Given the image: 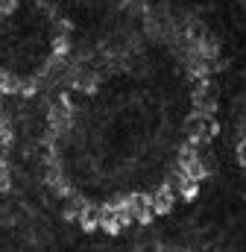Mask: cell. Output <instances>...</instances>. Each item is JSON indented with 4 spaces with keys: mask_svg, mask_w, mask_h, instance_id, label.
<instances>
[{
    "mask_svg": "<svg viewBox=\"0 0 246 252\" xmlns=\"http://www.w3.org/2000/svg\"><path fill=\"white\" fill-rule=\"evenodd\" d=\"M129 202H132V214H135V220H138L141 226H147V223L155 217V211H153V196L135 193V196H129Z\"/></svg>",
    "mask_w": 246,
    "mask_h": 252,
    "instance_id": "cell-1",
    "label": "cell"
},
{
    "mask_svg": "<svg viewBox=\"0 0 246 252\" xmlns=\"http://www.w3.org/2000/svg\"><path fill=\"white\" fill-rule=\"evenodd\" d=\"M176 202V193H173V185H161V188L153 193V211L155 214H167Z\"/></svg>",
    "mask_w": 246,
    "mask_h": 252,
    "instance_id": "cell-2",
    "label": "cell"
},
{
    "mask_svg": "<svg viewBox=\"0 0 246 252\" xmlns=\"http://www.w3.org/2000/svg\"><path fill=\"white\" fill-rule=\"evenodd\" d=\"M97 217H100V229H103L106 235H118L123 229L121 220H118V211H115V202H112V205H103V208L97 211Z\"/></svg>",
    "mask_w": 246,
    "mask_h": 252,
    "instance_id": "cell-3",
    "label": "cell"
},
{
    "mask_svg": "<svg viewBox=\"0 0 246 252\" xmlns=\"http://www.w3.org/2000/svg\"><path fill=\"white\" fill-rule=\"evenodd\" d=\"M182 173L184 176H190V179H196V182H202V179L208 176V167L193 156V158H182Z\"/></svg>",
    "mask_w": 246,
    "mask_h": 252,
    "instance_id": "cell-4",
    "label": "cell"
},
{
    "mask_svg": "<svg viewBox=\"0 0 246 252\" xmlns=\"http://www.w3.org/2000/svg\"><path fill=\"white\" fill-rule=\"evenodd\" d=\"M79 226H82V232H88V235L100 229V217L94 214L91 205H79Z\"/></svg>",
    "mask_w": 246,
    "mask_h": 252,
    "instance_id": "cell-5",
    "label": "cell"
},
{
    "mask_svg": "<svg viewBox=\"0 0 246 252\" xmlns=\"http://www.w3.org/2000/svg\"><path fill=\"white\" fill-rule=\"evenodd\" d=\"M50 126L59 132V129H67L70 126V106H56V109H50Z\"/></svg>",
    "mask_w": 246,
    "mask_h": 252,
    "instance_id": "cell-6",
    "label": "cell"
},
{
    "mask_svg": "<svg viewBox=\"0 0 246 252\" xmlns=\"http://www.w3.org/2000/svg\"><path fill=\"white\" fill-rule=\"evenodd\" d=\"M176 188H179V193H182V199H193V196L199 193V182L182 173V176L176 179Z\"/></svg>",
    "mask_w": 246,
    "mask_h": 252,
    "instance_id": "cell-7",
    "label": "cell"
},
{
    "mask_svg": "<svg viewBox=\"0 0 246 252\" xmlns=\"http://www.w3.org/2000/svg\"><path fill=\"white\" fill-rule=\"evenodd\" d=\"M21 88H24V82H21L18 76L3 73V79H0V94H21Z\"/></svg>",
    "mask_w": 246,
    "mask_h": 252,
    "instance_id": "cell-8",
    "label": "cell"
},
{
    "mask_svg": "<svg viewBox=\"0 0 246 252\" xmlns=\"http://www.w3.org/2000/svg\"><path fill=\"white\" fill-rule=\"evenodd\" d=\"M67 50H70V41H67L64 35H59V38L53 41V53H56V56H64Z\"/></svg>",
    "mask_w": 246,
    "mask_h": 252,
    "instance_id": "cell-9",
    "label": "cell"
},
{
    "mask_svg": "<svg viewBox=\"0 0 246 252\" xmlns=\"http://www.w3.org/2000/svg\"><path fill=\"white\" fill-rule=\"evenodd\" d=\"M15 6H18V0H0V18L12 15V12H15Z\"/></svg>",
    "mask_w": 246,
    "mask_h": 252,
    "instance_id": "cell-10",
    "label": "cell"
},
{
    "mask_svg": "<svg viewBox=\"0 0 246 252\" xmlns=\"http://www.w3.org/2000/svg\"><path fill=\"white\" fill-rule=\"evenodd\" d=\"M0 144H3V147L12 144V129H9V126H0Z\"/></svg>",
    "mask_w": 246,
    "mask_h": 252,
    "instance_id": "cell-11",
    "label": "cell"
},
{
    "mask_svg": "<svg viewBox=\"0 0 246 252\" xmlns=\"http://www.w3.org/2000/svg\"><path fill=\"white\" fill-rule=\"evenodd\" d=\"M238 158H241V161L246 164V138L241 141V144H238Z\"/></svg>",
    "mask_w": 246,
    "mask_h": 252,
    "instance_id": "cell-12",
    "label": "cell"
},
{
    "mask_svg": "<svg viewBox=\"0 0 246 252\" xmlns=\"http://www.w3.org/2000/svg\"><path fill=\"white\" fill-rule=\"evenodd\" d=\"M0 79H3V70H0Z\"/></svg>",
    "mask_w": 246,
    "mask_h": 252,
    "instance_id": "cell-13",
    "label": "cell"
}]
</instances>
